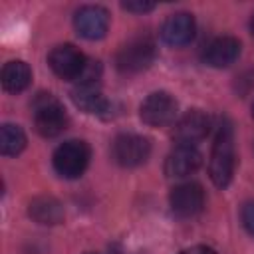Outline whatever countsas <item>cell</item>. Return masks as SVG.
I'll list each match as a JSON object with an SVG mask.
<instances>
[{
	"instance_id": "6da1fadb",
	"label": "cell",
	"mask_w": 254,
	"mask_h": 254,
	"mask_svg": "<svg viewBox=\"0 0 254 254\" xmlns=\"http://www.w3.org/2000/svg\"><path fill=\"white\" fill-rule=\"evenodd\" d=\"M236 167V153H234V135H232V125L228 121L220 123L212 153H210V163H208V175L212 183L218 189H224L230 185L232 175Z\"/></svg>"
},
{
	"instance_id": "7a4b0ae2",
	"label": "cell",
	"mask_w": 254,
	"mask_h": 254,
	"mask_svg": "<svg viewBox=\"0 0 254 254\" xmlns=\"http://www.w3.org/2000/svg\"><path fill=\"white\" fill-rule=\"evenodd\" d=\"M32 117L34 127L42 137H56L67 125V113L52 93H40L34 99Z\"/></svg>"
},
{
	"instance_id": "3957f363",
	"label": "cell",
	"mask_w": 254,
	"mask_h": 254,
	"mask_svg": "<svg viewBox=\"0 0 254 254\" xmlns=\"http://www.w3.org/2000/svg\"><path fill=\"white\" fill-rule=\"evenodd\" d=\"M155 42L149 36H135L119 48L115 56V65L121 73H139L155 62Z\"/></svg>"
},
{
	"instance_id": "277c9868",
	"label": "cell",
	"mask_w": 254,
	"mask_h": 254,
	"mask_svg": "<svg viewBox=\"0 0 254 254\" xmlns=\"http://www.w3.org/2000/svg\"><path fill=\"white\" fill-rule=\"evenodd\" d=\"M89 157H91V151H89V145L85 141L69 139V141H64L54 151L52 163H54V169H56V173L60 177L77 179L87 169Z\"/></svg>"
},
{
	"instance_id": "5b68a950",
	"label": "cell",
	"mask_w": 254,
	"mask_h": 254,
	"mask_svg": "<svg viewBox=\"0 0 254 254\" xmlns=\"http://www.w3.org/2000/svg\"><path fill=\"white\" fill-rule=\"evenodd\" d=\"M111 155L117 165L125 169H133L143 165L151 155V143L147 137L137 133H121L113 139Z\"/></svg>"
},
{
	"instance_id": "8992f818",
	"label": "cell",
	"mask_w": 254,
	"mask_h": 254,
	"mask_svg": "<svg viewBox=\"0 0 254 254\" xmlns=\"http://www.w3.org/2000/svg\"><path fill=\"white\" fill-rule=\"evenodd\" d=\"M48 64L52 67V71L62 77V79H81L83 73L89 67L87 58L71 44H62L56 46L50 56H48Z\"/></svg>"
},
{
	"instance_id": "52a82bcc",
	"label": "cell",
	"mask_w": 254,
	"mask_h": 254,
	"mask_svg": "<svg viewBox=\"0 0 254 254\" xmlns=\"http://www.w3.org/2000/svg\"><path fill=\"white\" fill-rule=\"evenodd\" d=\"M177 111H179V103L167 91L149 93L143 99L141 107H139V115H141L143 123H147L151 127H167V125H171L177 119Z\"/></svg>"
},
{
	"instance_id": "ba28073f",
	"label": "cell",
	"mask_w": 254,
	"mask_h": 254,
	"mask_svg": "<svg viewBox=\"0 0 254 254\" xmlns=\"http://www.w3.org/2000/svg\"><path fill=\"white\" fill-rule=\"evenodd\" d=\"M73 28L85 40H99L107 34L109 12L97 4L81 6L73 16Z\"/></svg>"
},
{
	"instance_id": "9c48e42d",
	"label": "cell",
	"mask_w": 254,
	"mask_h": 254,
	"mask_svg": "<svg viewBox=\"0 0 254 254\" xmlns=\"http://www.w3.org/2000/svg\"><path fill=\"white\" fill-rule=\"evenodd\" d=\"M169 204L171 210L179 216H194L202 210L204 206V190L196 183H183L171 189L169 194Z\"/></svg>"
},
{
	"instance_id": "30bf717a",
	"label": "cell",
	"mask_w": 254,
	"mask_h": 254,
	"mask_svg": "<svg viewBox=\"0 0 254 254\" xmlns=\"http://www.w3.org/2000/svg\"><path fill=\"white\" fill-rule=\"evenodd\" d=\"M210 131V117L200 109L187 111L175 125V141L179 145H196L200 139H204Z\"/></svg>"
},
{
	"instance_id": "8fae6325",
	"label": "cell",
	"mask_w": 254,
	"mask_h": 254,
	"mask_svg": "<svg viewBox=\"0 0 254 254\" xmlns=\"http://www.w3.org/2000/svg\"><path fill=\"white\" fill-rule=\"evenodd\" d=\"M194 30H196V24H194L192 14H189V12H175V14H171L163 22L161 38L169 46L181 48V46H187L194 38Z\"/></svg>"
},
{
	"instance_id": "7c38bea8",
	"label": "cell",
	"mask_w": 254,
	"mask_h": 254,
	"mask_svg": "<svg viewBox=\"0 0 254 254\" xmlns=\"http://www.w3.org/2000/svg\"><path fill=\"white\" fill-rule=\"evenodd\" d=\"M200 153L192 145H177L165 159V175L171 179H183L200 167Z\"/></svg>"
},
{
	"instance_id": "4fadbf2b",
	"label": "cell",
	"mask_w": 254,
	"mask_h": 254,
	"mask_svg": "<svg viewBox=\"0 0 254 254\" xmlns=\"http://www.w3.org/2000/svg\"><path fill=\"white\" fill-rule=\"evenodd\" d=\"M240 56V42L232 36L214 38L202 52V60L210 67H228Z\"/></svg>"
},
{
	"instance_id": "5bb4252c",
	"label": "cell",
	"mask_w": 254,
	"mask_h": 254,
	"mask_svg": "<svg viewBox=\"0 0 254 254\" xmlns=\"http://www.w3.org/2000/svg\"><path fill=\"white\" fill-rule=\"evenodd\" d=\"M71 99L85 113H97V115H101L109 107V103L103 97V93H101V89H99V85H97L95 79L77 81V85L71 91Z\"/></svg>"
},
{
	"instance_id": "9a60e30c",
	"label": "cell",
	"mask_w": 254,
	"mask_h": 254,
	"mask_svg": "<svg viewBox=\"0 0 254 254\" xmlns=\"http://www.w3.org/2000/svg\"><path fill=\"white\" fill-rule=\"evenodd\" d=\"M28 214L38 224L54 226V224H60L64 220V206L54 196H36L28 204Z\"/></svg>"
},
{
	"instance_id": "2e32d148",
	"label": "cell",
	"mask_w": 254,
	"mask_h": 254,
	"mask_svg": "<svg viewBox=\"0 0 254 254\" xmlns=\"http://www.w3.org/2000/svg\"><path fill=\"white\" fill-rule=\"evenodd\" d=\"M32 81V69L22 60H12L2 67V87L8 93L24 91Z\"/></svg>"
},
{
	"instance_id": "e0dca14e",
	"label": "cell",
	"mask_w": 254,
	"mask_h": 254,
	"mask_svg": "<svg viewBox=\"0 0 254 254\" xmlns=\"http://www.w3.org/2000/svg\"><path fill=\"white\" fill-rule=\"evenodd\" d=\"M26 147V133L20 125L4 123L0 127V153L6 157H14L22 153Z\"/></svg>"
},
{
	"instance_id": "ac0fdd59",
	"label": "cell",
	"mask_w": 254,
	"mask_h": 254,
	"mask_svg": "<svg viewBox=\"0 0 254 254\" xmlns=\"http://www.w3.org/2000/svg\"><path fill=\"white\" fill-rule=\"evenodd\" d=\"M240 220H242V226L246 228V232L250 236H254V200H246L242 204Z\"/></svg>"
},
{
	"instance_id": "d6986e66",
	"label": "cell",
	"mask_w": 254,
	"mask_h": 254,
	"mask_svg": "<svg viewBox=\"0 0 254 254\" xmlns=\"http://www.w3.org/2000/svg\"><path fill=\"white\" fill-rule=\"evenodd\" d=\"M123 10L127 12H135V14H145V12H151L155 8L153 2H145V0H139V2H123L121 4Z\"/></svg>"
},
{
	"instance_id": "ffe728a7",
	"label": "cell",
	"mask_w": 254,
	"mask_h": 254,
	"mask_svg": "<svg viewBox=\"0 0 254 254\" xmlns=\"http://www.w3.org/2000/svg\"><path fill=\"white\" fill-rule=\"evenodd\" d=\"M181 254H216L212 248H208V246H202V244H198V246H190V248H187V250H183Z\"/></svg>"
},
{
	"instance_id": "44dd1931",
	"label": "cell",
	"mask_w": 254,
	"mask_h": 254,
	"mask_svg": "<svg viewBox=\"0 0 254 254\" xmlns=\"http://www.w3.org/2000/svg\"><path fill=\"white\" fill-rule=\"evenodd\" d=\"M250 32H252V36H254V14H252V18H250Z\"/></svg>"
},
{
	"instance_id": "7402d4cb",
	"label": "cell",
	"mask_w": 254,
	"mask_h": 254,
	"mask_svg": "<svg viewBox=\"0 0 254 254\" xmlns=\"http://www.w3.org/2000/svg\"><path fill=\"white\" fill-rule=\"evenodd\" d=\"M252 117H254V103H252Z\"/></svg>"
},
{
	"instance_id": "603a6c76",
	"label": "cell",
	"mask_w": 254,
	"mask_h": 254,
	"mask_svg": "<svg viewBox=\"0 0 254 254\" xmlns=\"http://www.w3.org/2000/svg\"><path fill=\"white\" fill-rule=\"evenodd\" d=\"M87 254H93V252H87Z\"/></svg>"
}]
</instances>
